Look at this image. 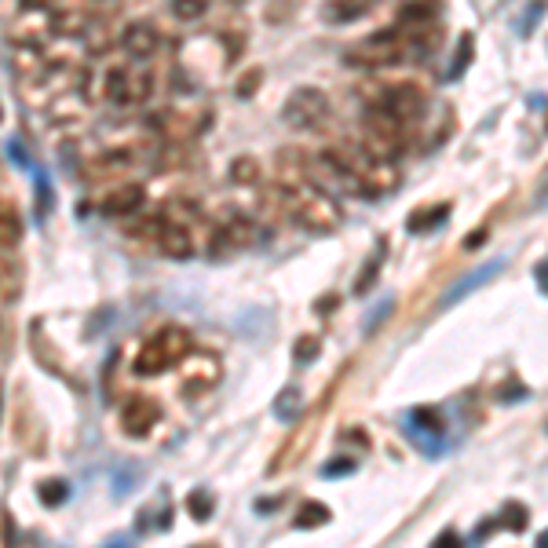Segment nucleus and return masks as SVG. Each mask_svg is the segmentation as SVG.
I'll return each mask as SVG.
<instances>
[{"mask_svg":"<svg viewBox=\"0 0 548 548\" xmlns=\"http://www.w3.org/2000/svg\"><path fill=\"white\" fill-rule=\"evenodd\" d=\"M329 523V508L318 505V501H307L300 512H296V530H311V527H322Z\"/></svg>","mask_w":548,"mask_h":548,"instance_id":"nucleus-17","label":"nucleus"},{"mask_svg":"<svg viewBox=\"0 0 548 548\" xmlns=\"http://www.w3.org/2000/svg\"><path fill=\"white\" fill-rule=\"evenodd\" d=\"M377 274H380V264H377V260H369V264H366V274H362L359 282H355V293H359V296L366 293L369 285L377 282Z\"/></svg>","mask_w":548,"mask_h":548,"instance_id":"nucleus-29","label":"nucleus"},{"mask_svg":"<svg viewBox=\"0 0 548 548\" xmlns=\"http://www.w3.org/2000/svg\"><path fill=\"white\" fill-rule=\"evenodd\" d=\"M158 421H161L158 402L143 399V395H139V399H128L125 410H121V428H125L132 439H143V435H150Z\"/></svg>","mask_w":548,"mask_h":548,"instance_id":"nucleus-11","label":"nucleus"},{"mask_svg":"<svg viewBox=\"0 0 548 548\" xmlns=\"http://www.w3.org/2000/svg\"><path fill=\"white\" fill-rule=\"evenodd\" d=\"M22 242V216L8 198H0V249L11 253Z\"/></svg>","mask_w":548,"mask_h":548,"instance_id":"nucleus-16","label":"nucleus"},{"mask_svg":"<svg viewBox=\"0 0 548 548\" xmlns=\"http://www.w3.org/2000/svg\"><path fill=\"white\" fill-rule=\"evenodd\" d=\"M172 15H176V19H201V15H205V4H201V0H176V4H172Z\"/></svg>","mask_w":548,"mask_h":548,"instance_id":"nucleus-22","label":"nucleus"},{"mask_svg":"<svg viewBox=\"0 0 548 548\" xmlns=\"http://www.w3.org/2000/svg\"><path fill=\"white\" fill-rule=\"evenodd\" d=\"M483 238H486V231H475L472 238H468V249H475V245H483Z\"/></svg>","mask_w":548,"mask_h":548,"instance_id":"nucleus-34","label":"nucleus"},{"mask_svg":"<svg viewBox=\"0 0 548 548\" xmlns=\"http://www.w3.org/2000/svg\"><path fill=\"white\" fill-rule=\"evenodd\" d=\"M446 220V205H435V209H424V212H413L410 216V227L413 234H421V231H428V227H439V223Z\"/></svg>","mask_w":548,"mask_h":548,"instance_id":"nucleus-18","label":"nucleus"},{"mask_svg":"<svg viewBox=\"0 0 548 548\" xmlns=\"http://www.w3.org/2000/svg\"><path fill=\"white\" fill-rule=\"evenodd\" d=\"M538 548H548V534H541L538 538Z\"/></svg>","mask_w":548,"mask_h":548,"instance_id":"nucleus-35","label":"nucleus"},{"mask_svg":"<svg viewBox=\"0 0 548 548\" xmlns=\"http://www.w3.org/2000/svg\"><path fill=\"white\" fill-rule=\"evenodd\" d=\"M512 530H523L527 527V508H519V505H508L505 508V516H501Z\"/></svg>","mask_w":548,"mask_h":548,"instance_id":"nucleus-26","label":"nucleus"},{"mask_svg":"<svg viewBox=\"0 0 548 548\" xmlns=\"http://www.w3.org/2000/svg\"><path fill=\"white\" fill-rule=\"evenodd\" d=\"M468 55H472V37H464V52L457 48V66H454V74H461L464 66H468Z\"/></svg>","mask_w":548,"mask_h":548,"instance_id":"nucleus-30","label":"nucleus"},{"mask_svg":"<svg viewBox=\"0 0 548 548\" xmlns=\"http://www.w3.org/2000/svg\"><path fill=\"white\" fill-rule=\"evenodd\" d=\"M501 267H505V260H490V264H483L479 271H472V274H464L461 282H454L450 289H446V296H443V307H454L457 300H464V296L472 293V289H479V285H486L490 278H497L501 274Z\"/></svg>","mask_w":548,"mask_h":548,"instance_id":"nucleus-15","label":"nucleus"},{"mask_svg":"<svg viewBox=\"0 0 548 548\" xmlns=\"http://www.w3.org/2000/svg\"><path fill=\"white\" fill-rule=\"evenodd\" d=\"M373 106L384 110V114H391L395 121H402V125H413V121L424 114L428 99H424V92L417 85H388Z\"/></svg>","mask_w":548,"mask_h":548,"instance_id":"nucleus-8","label":"nucleus"},{"mask_svg":"<svg viewBox=\"0 0 548 548\" xmlns=\"http://www.w3.org/2000/svg\"><path fill=\"white\" fill-rule=\"evenodd\" d=\"M136 165H139V158L132 154V147H117V150H103V154L88 161L81 172H85V180L103 183V180H121V176H128Z\"/></svg>","mask_w":548,"mask_h":548,"instance_id":"nucleus-9","label":"nucleus"},{"mask_svg":"<svg viewBox=\"0 0 548 548\" xmlns=\"http://www.w3.org/2000/svg\"><path fill=\"white\" fill-rule=\"evenodd\" d=\"M421 52V44L413 41V33H395V30H384V33H373L366 41L351 44L344 52V63L348 66H402L410 63L413 55Z\"/></svg>","mask_w":548,"mask_h":548,"instance_id":"nucleus-4","label":"nucleus"},{"mask_svg":"<svg viewBox=\"0 0 548 548\" xmlns=\"http://www.w3.org/2000/svg\"><path fill=\"white\" fill-rule=\"evenodd\" d=\"M150 128L165 143H187L205 128V121H198V114H183V110H161V114L150 117Z\"/></svg>","mask_w":548,"mask_h":548,"instance_id":"nucleus-10","label":"nucleus"},{"mask_svg":"<svg viewBox=\"0 0 548 548\" xmlns=\"http://www.w3.org/2000/svg\"><path fill=\"white\" fill-rule=\"evenodd\" d=\"M326 154L366 187L369 198H377V194L395 187V165L388 158L373 154L369 147H362V143H340V147H329Z\"/></svg>","mask_w":548,"mask_h":548,"instance_id":"nucleus-2","label":"nucleus"},{"mask_svg":"<svg viewBox=\"0 0 548 548\" xmlns=\"http://www.w3.org/2000/svg\"><path fill=\"white\" fill-rule=\"evenodd\" d=\"M201 548H216V545H201Z\"/></svg>","mask_w":548,"mask_h":548,"instance_id":"nucleus-36","label":"nucleus"},{"mask_svg":"<svg viewBox=\"0 0 548 548\" xmlns=\"http://www.w3.org/2000/svg\"><path fill=\"white\" fill-rule=\"evenodd\" d=\"M190 516L194 519H209L212 516V501H209V494H198V490H194V494H190Z\"/></svg>","mask_w":548,"mask_h":548,"instance_id":"nucleus-25","label":"nucleus"},{"mask_svg":"<svg viewBox=\"0 0 548 548\" xmlns=\"http://www.w3.org/2000/svg\"><path fill=\"white\" fill-rule=\"evenodd\" d=\"M410 128L413 125H402V121H395L391 114H384V110H366V117H362V147H369L373 154H380V158H395V154H402L406 150V143H410Z\"/></svg>","mask_w":548,"mask_h":548,"instance_id":"nucleus-6","label":"nucleus"},{"mask_svg":"<svg viewBox=\"0 0 548 548\" xmlns=\"http://www.w3.org/2000/svg\"><path fill=\"white\" fill-rule=\"evenodd\" d=\"M103 548H132V541H128V538H110Z\"/></svg>","mask_w":548,"mask_h":548,"instance_id":"nucleus-33","label":"nucleus"},{"mask_svg":"<svg viewBox=\"0 0 548 548\" xmlns=\"http://www.w3.org/2000/svg\"><path fill=\"white\" fill-rule=\"evenodd\" d=\"M220 380V362L212 359L209 351H194L187 359V391L194 395V391H205L212 388Z\"/></svg>","mask_w":548,"mask_h":548,"instance_id":"nucleus-14","label":"nucleus"},{"mask_svg":"<svg viewBox=\"0 0 548 548\" xmlns=\"http://www.w3.org/2000/svg\"><path fill=\"white\" fill-rule=\"evenodd\" d=\"M103 92H106V99L117 106L143 103V99L154 92V70H150V63H139V59L110 66V70H106V81H103Z\"/></svg>","mask_w":548,"mask_h":548,"instance_id":"nucleus-5","label":"nucleus"},{"mask_svg":"<svg viewBox=\"0 0 548 548\" xmlns=\"http://www.w3.org/2000/svg\"><path fill=\"white\" fill-rule=\"evenodd\" d=\"M315 355H318V340L315 337L296 340V359H300V362H311Z\"/></svg>","mask_w":548,"mask_h":548,"instance_id":"nucleus-28","label":"nucleus"},{"mask_svg":"<svg viewBox=\"0 0 548 548\" xmlns=\"http://www.w3.org/2000/svg\"><path fill=\"white\" fill-rule=\"evenodd\" d=\"M253 85H260V74H256V70H253V74H245V81L238 85V95H253V92H249Z\"/></svg>","mask_w":548,"mask_h":548,"instance_id":"nucleus-31","label":"nucleus"},{"mask_svg":"<svg viewBox=\"0 0 548 548\" xmlns=\"http://www.w3.org/2000/svg\"><path fill=\"white\" fill-rule=\"evenodd\" d=\"M231 172L238 183H260V165H256V158H238Z\"/></svg>","mask_w":548,"mask_h":548,"instance_id":"nucleus-21","label":"nucleus"},{"mask_svg":"<svg viewBox=\"0 0 548 548\" xmlns=\"http://www.w3.org/2000/svg\"><path fill=\"white\" fill-rule=\"evenodd\" d=\"M410 421L417 424V428H428V432H439V428H443V421H439V413L435 410H413Z\"/></svg>","mask_w":548,"mask_h":548,"instance_id":"nucleus-24","label":"nucleus"},{"mask_svg":"<svg viewBox=\"0 0 548 548\" xmlns=\"http://www.w3.org/2000/svg\"><path fill=\"white\" fill-rule=\"evenodd\" d=\"M366 4H355V8H329V19H340V22H351V19H362L366 15Z\"/></svg>","mask_w":548,"mask_h":548,"instance_id":"nucleus-27","label":"nucleus"},{"mask_svg":"<svg viewBox=\"0 0 548 548\" xmlns=\"http://www.w3.org/2000/svg\"><path fill=\"white\" fill-rule=\"evenodd\" d=\"M66 497H70V486H66L63 479H48V483H41V501L44 505H63Z\"/></svg>","mask_w":548,"mask_h":548,"instance_id":"nucleus-20","label":"nucleus"},{"mask_svg":"<svg viewBox=\"0 0 548 548\" xmlns=\"http://www.w3.org/2000/svg\"><path fill=\"white\" fill-rule=\"evenodd\" d=\"M435 15H439L435 4H406V8L399 11V22L402 26H421V22H432Z\"/></svg>","mask_w":548,"mask_h":548,"instance_id":"nucleus-19","label":"nucleus"},{"mask_svg":"<svg viewBox=\"0 0 548 548\" xmlns=\"http://www.w3.org/2000/svg\"><path fill=\"white\" fill-rule=\"evenodd\" d=\"M296 406H300V391L296 388H289L285 391V395H278V406H274V410H278V417H296Z\"/></svg>","mask_w":548,"mask_h":548,"instance_id":"nucleus-23","label":"nucleus"},{"mask_svg":"<svg viewBox=\"0 0 548 548\" xmlns=\"http://www.w3.org/2000/svg\"><path fill=\"white\" fill-rule=\"evenodd\" d=\"M435 548H461V541H457V534H443Z\"/></svg>","mask_w":548,"mask_h":548,"instance_id":"nucleus-32","label":"nucleus"},{"mask_svg":"<svg viewBox=\"0 0 548 548\" xmlns=\"http://www.w3.org/2000/svg\"><path fill=\"white\" fill-rule=\"evenodd\" d=\"M147 205V187L143 183H121L103 198L106 216H128V212H139Z\"/></svg>","mask_w":548,"mask_h":548,"instance_id":"nucleus-12","label":"nucleus"},{"mask_svg":"<svg viewBox=\"0 0 548 548\" xmlns=\"http://www.w3.org/2000/svg\"><path fill=\"white\" fill-rule=\"evenodd\" d=\"M282 121L289 128H322L329 121V99L326 92H318V88H296L282 106Z\"/></svg>","mask_w":548,"mask_h":548,"instance_id":"nucleus-7","label":"nucleus"},{"mask_svg":"<svg viewBox=\"0 0 548 548\" xmlns=\"http://www.w3.org/2000/svg\"><path fill=\"white\" fill-rule=\"evenodd\" d=\"M194 355V337L183 326H161L154 337L139 348L136 355V373L139 377H158L165 369L180 366Z\"/></svg>","mask_w":548,"mask_h":548,"instance_id":"nucleus-3","label":"nucleus"},{"mask_svg":"<svg viewBox=\"0 0 548 548\" xmlns=\"http://www.w3.org/2000/svg\"><path fill=\"white\" fill-rule=\"evenodd\" d=\"M121 44H125V52L132 55V59L147 63L150 55L158 52L161 37L150 22H132V26H125V33H121Z\"/></svg>","mask_w":548,"mask_h":548,"instance_id":"nucleus-13","label":"nucleus"},{"mask_svg":"<svg viewBox=\"0 0 548 548\" xmlns=\"http://www.w3.org/2000/svg\"><path fill=\"white\" fill-rule=\"evenodd\" d=\"M271 205L285 220L300 223L304 231L329 234L340 227V205L333 194L318 190L315 183H296V187H271Z\"/></svg>","mask_w":548,"mask_h":548,"instance_id":"nucleus-1","label":"nucleus"}]
</instances>
